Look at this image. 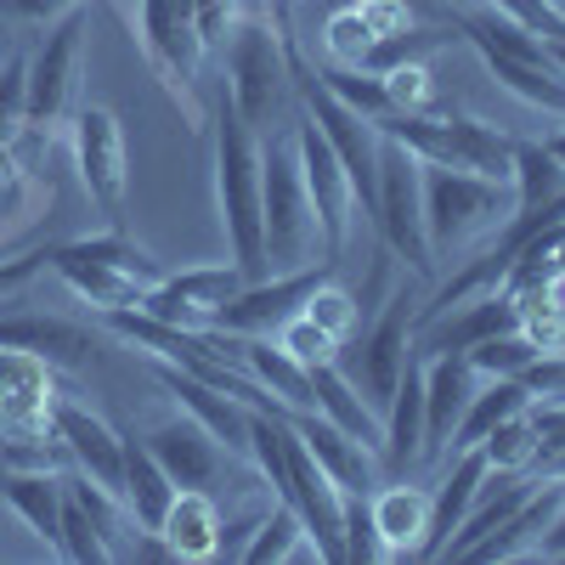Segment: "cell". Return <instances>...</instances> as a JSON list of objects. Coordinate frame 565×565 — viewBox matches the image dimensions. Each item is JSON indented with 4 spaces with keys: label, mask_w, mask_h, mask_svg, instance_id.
<instances>
[{
    "label": "cell",
    "mask_w": 565,
    "mask_h": 565,
    "mask_svg": "<svg viewBox=\"0 0 565 565\" xmlns=\"http://www.w3.org/2000/svg\"><path fill=\"white\" fill-rule=\"evenodd\" d=\"M244 271L232 266V260H221V266H193V271H164L148 295H141V306L136 311H148V317H159V322H175V328H210L215 322V311L244 289Z\"/></svg>",
    "instance_id": "obj_11"
},
{
    "label": "cell",
    "mask_w": 565,
    "mask_h": 565,
    "mask_svg": "<svg viewBox=\"0 0 565 565\" xmlns=\"http://www.w3.org/2000/svg\"><path fill=\"white\" fill-rule=\"evenodd\" d=\"M0 351H23V356H40L52 367H79L97 340L90 328H79L74 317H57V311H29L18 295L0 300Z\"/></svg>",
    "instance_id": "obj_15"
},
{
    "label": "cell",
    "mask_w": 565,
    "mask_h": 565,
    "mask_svg": "<svg viewBox=\"0 0 565 565\" xmlns=\"http://www.w3.org/2000/svg\"><path fill=\"white\" fill-rule=\"evenodd\" d=\"M260 215H266V277L306 271L322 260V232H317V210H311L306 175H300L295 125L289 136L260 141Z\"/></svg>",
    "instance_id": "obj_3"
},
{
    "label": "cell",
    "mask_w": 565,
    "mask_h": 565,
    "mask_svg": "<svg viewBox=\"0 0 565 565\" xmlns=\"http://www.w3.org/2000/svg\"><path fill=\"white\" fill-rule=\"evenodd\" d=\"M487 476H492V463L481 458V447L452 452V476L430 492V532H424V543H418V559H441V548H447L452 526L463 521V509L476 503V492H481V481H487Z\"/></svg>",
    "instance_id": "obj_25"
},
{
    "label": "cell",
    "mask_w": 565,
    "mask_h": 565,
    "mask_svg": "<svg viewBox=\"0 0 565 565\" xmlns=\"http://www.w3.org/2000/svg\"><path fill=\"white\" fill-rule=\"evenodd\" d=\"M238 0H193V23H199V40H204V52L210 45H226L232 23H238Z\"/></svg>",
    "instance_id": "obj_44"
},
{
    "label": "cell",
    "mask_w": 565,
    "mask_h": 565,
    "mask_svg": "<svg viewBox=\"0 0 565 565\" xmlns=\"http://www.w3.org/2000/svg\"><path fill=\"white\" fill-rule=\"evenodd\" d=\"M458 34H452V23H407V29H396V34H385V40H373V52L362 57V68L367 74H391V68H402V63H424L430 52H441V45H452Z\"/></svg>",
    "instance_id": "obj_33"
},
{
    "label": "cell",
    "mask_w": 565,
    "mask_h": 565,
    "mask_svg": "<svg viewBox=\"0 0 565 565\" xmlns=\"http://www.w3.org/2000/svg\"><path fill=\"white\" fill-rule=\"evenodd\" d=\"M413 300L407 289L391 295V306L380 311V322L367 328V340L356 345V373H351V385L373 402V413H385L391 407V391L402 380V367H407V351H413Z\"/></svg>",
    "instance_id": "obj_14"
},
{
    "label": "cell",
    "mask_w": 565,
    "mask_h": 565,
    "mask_svg": "<svg viewBox=\"0 0 565 565\" xmlns=\"http://www.w3.org/2000/svg\"><path fill=\"white\" fill-rule=\"evenodd\" d=\"M295 554H317V543H311V532H306V521H300V509L277 498V509L255 526L244 559H249V565H271V559H295Z\"/></svg>",
    "instance_id": "obj_34"
},
{
    "label": "cell",
    "mask_w": 565,
    "mask_h": 565,
    "mask_svg": "<svg viewBox=\"0 0 565 565\" xmlns=\"http://www.w3.org/2000/svg\"><path fill=\"white\" fill-rule=\"evenodd\" d=\"M295 148H300V175H306V193L317 210V232H322V260H340L345 238H351V221H356V186L340 164V153L328 148V136L317 130V119H295Z\"/></svg>",
    "instance_id": "obj_10"
},
{
    "label": "cell",
    "mask_w": 565,
    "mask_h": 565,
    "mask_svg": "<svg viewBox=\"0 0 565 565\" xmlns=\"http://www.w3.org/2000/svg\"><path fill=\"white\" fill-rule=\"evenodd\" d=\"M136 40H141V57L159 74V85L170 90V103L181 108L186 125H204L199 108V63H204V40L193 23V0H141V18H136Z\"/></svg>",
    "instance_id": "obj_7"
},
{
    "label": "cell",
    "mask_w": 565,
    "mask_h": 565,
    "mask_svg": "<svg viewBox=\"0 0 565 565\" xmlns=\"http://www.w3.org/2000/svg\"><path fill=\"white\" fill-rule=\"evenodd\" d=\"M407 7H413L418 18H447V23H452V12L441 7V0H407Z\"/></svg>",
    "instance_id": "obj_49"
},
{
    "label": "cell",
    "mask_w": 565,
    "mask_h": 565,
    "mask_svg": "<svg viewBox=\"0 0 565 565\" xmlns=\"http://www.w3.org/2000/svg\"><path fill=\"white\" fill-rule=\"evenodd\" d=\"M543 148H548V153H554V159L565 164V130H554V136H543Z\"/></svg>",
    "instance_id": "obj_50"
},
{
    "label": "cell",
    "mask_w": 565,
    "mask_h": 565,
    "mask_svg": "<svg viewBox=\"0 0 565 565\" xmlns=\"http://www.w3.org/2000/svg\"><path fill=\"white\" fill-rule=\"evenodd\" d=\"M79 52H85V7L57 18V29L29 57V125L34 130H52L68 114L74 79H79Z\"/></svg>",
    "instance_id": "obj_12"
},
{
    "label": "cell",
    "mask_w": 565,
    "mask_h": 565,
    "mask_svg": "<svg viewBox=\"0 0 565 565\" xmlns=\"http://www.w3.org/2000/svg\"><path fill=\"white\" fill-rule=\"evenodd\" d=\"M537 559H565V509L554 514V526L543 532V543H537Z\"/></svg>",
    "instance_id": "obj_48"
},
{
    "label": "cell",
    "mask_w": 565,
    "mask_h": 565,
    "mask_svg": "<svg viewBox=\"0 0 565 565\" xmlns=\"http://www.w3.org/2000/svg\"><path fill=\"white\" fill-rule=\"evenodd\" d=\"M476 380L481 373L458 351L424 356V458H447V441L458 430L469 396H476Z\"/></svg>",
    "instance_id": "obj_18"
},
{
    "label": "cell",
    "mask_w": 565,
    "mask_h": 565,
    "mask_svg": "<svg viewBox=\"0 0 565 565\" xmlns=\"http://www.w3.org/2000/svg\"><path fill=\"white\" fill-rule=\"evenodd\" d=\"M328 271H334V266L317 260V266H306V271L255 277V282H244V289L215 311V322H210V328H221V334H277V322H289V317L306 306V295L317 289V282H322Z\"/></svg>",
    "instance_id": "obj_13"
},
{
    "label": "cell",
    "mask_w": 565,
    "mask_h": 565,
    "mask_svg": "<svg viewBox=\"0 0 565 565\" xmlns=\"http://www.w3.org/2000/svg\"><path fill=\"white\" fill-rule=\"evenodd\" d=\"M45 266H52L79 300H90L97 311L114 306H141V295L164 277L159 260L141 249L125 226H108L97 238H74V244H52L45 249Z\"/></svg>",
    "instance_id": "obj_4"
},
{
    "label": "cell",
    "mask_w": 565,
    "mask_h": 565,
    "mask_svg": "<svg viewBox=\"0 0 565 565\" xmlns=\"http://www.w3.org/2000/svg\"><path fill=\"white\" fill-rule=\"evenodd\" d=\"M238 367L249 373V380L282 407V418L289 413H317V396H311V367L295 362L289 351H282L271 334H244V351H238Z\"/></svg>",
    "instance_id": "obj_22"
},
{
    "label": "cell",
    "mask_w": 565,
    "mask_h": 565,
    "mask_svg": "<svg viewBox=\"0 0 565 565\" xmlns=\"http://www.w3.org/2000/svg\"><path fill=\"white\" fill-rule=\"evenodd\" d=\"M52 430H57V441L68 447V458H74L79 476H90V481H97L103 492H114V498L125 492V436L114 430L108 418H97L90 407L57 396Z\"/></svg>",
    "instance_id": "obj_16"
},
{
    "label": "cell",
    "mask_w": 565,
    "mask_h": 565,
    "mask_svg": "<svg viewBox=\"0 0 565 565\" xmlns=\"http://www.w3.org/2000/svg\"><path fill=\"white\" fill-rule=\"evenodd\" d=\"M537 487H543V476H537V469H521V476H498V469H492V476L481 481V492H476V503L463 509V521L452 526V537H447L441 559H463V554L476 548L481 537H492V532H498V526H503L509 514L521 509V503H526Z\"/></svg>",
    "instance_id": "obj_20"
},
{
    "label": "cell",
    "mask_w": 565,
    "mask_h": 565,
    "mask_svg": "<svg viewBox=\"0 0 565 565\" xmlns=\"http://www.w3.org/2000/svg\"><path fill=\"white\" fill-rule=\"evenodd\" d=\"M170 559H215L221 554V509L204 487H181L164 526H159Z\"/></svg>",
    "instance_id": "obj_27"
},
{
    "label": "cell",
    "mask_w": 565,
    "mask_h": 565,
    "mask_svg": "<svg viewBox=\"0 0 565 565\" xmlns=\"http://www.w3.org/2000/svg\"><path fill=\"white\" fill-rule=\"evenodd\" d=\"M289 424L300 430V441L311 447V458L340 481V492H373V452L362 441H351L340 424H328L322 413H289Z\"/></svg>",
    "instance_id": "obj_24"
},
{
    "label": "cell",
    "mask_w": 565,
    "mask_h": 565,
    "mask_svg": "<svg viewBox=\"0 0 565 565\" xmlns=\"http://www.w3.org/2000/svg\"><path fill=\"white\" fill-rule=\"evenodd\" d=\"M317 85L328 90V97H340L345 108H356L362 119H385V114H396L385 79H380V74H367V68H334V63H328V68L317 74Z\"/></svg>",
    "instance_id": "obj_36"
},
{
    "label": "cell",
    "mask_w": 565,
    "mask_h": 565,
    "mask_svg": "<svg viewBox=\"0 0 565 565\" xmlns=\"http://www.w3.org/2000/svg\"><path fill=\"white\" fill-rule=\"evenodd\" d=\"M554 7H559V0H554Z\"/></svg>",
    "instance_id": "obj_52"
},
{
    "label": "cell",
    "mask_w": 565,
    "mask_h": 565,
    "mask_svg": "<svg viewBox=\"0 0 565 565\" xmlns=\"http://www.w3.org/2000/svg\"><path fill=\"white\" fill-rule=\"evenodd\" d=\"M487 74L509 90V97H521L526 108H543L554 119H565V74L543 57V63H526V57H503V52H481Z\"/></svg>",
    "instance_id": "obj_30"
},
{
    "label": "cell",
    "mask_w": 565,
    "mask_h": 565,
    "mask_svg": "<svg viewBox=\"0 0 565 565\" xmlns=\"http://www.w3.org/2000/svg\"><path fill=\"white\" fill-rule=\"evenodd\" d=\"M418 181H424V232H430L436 266H458V255L469 244L492 238V232H503L514 221V186L509 181L424 164V159H418Z\"/></svg>",
    "instance_id": "obj_2"
},
{
    "label": "cell",
    "mask_w": 565,
    "mask_h": 565,
    "mask_svg": "<svg viewBox=\"0 0 565 565\" xmlns=\"http://www.w3.org/2000/svg\"><path fill=\"white\" fill-rule=\"evenodd\" d=\"M141 441H148V452L159 458V469L175 481V492H181V487H204V492H210V487L226 476V447L204 430L193 413L153 424Z\"/></svg>",
    "instance_id": "obj_17"
},
{
    "label": "cell",
    "mask_w": 565,
    "mask_h": 565,
    "mask_svg": "<svg viewBox=\"0 0 565 565\" xmlns=\"http://www.w3.org/2000/svg\"><path fill=\"white\" fill-rule=\"evenodd\" d=\"M215 210L232 244V266L249 282L266 277V215H260V136L238 114V103L215 97Z\"/></svg>",
    "instance_id": "obj_1"
},
{
    "label": "cell",
    "mask_w": 565,
    "mask_h": 565,
    "mask_svg": "<svg viewBox=\"0 0 565 565\" xmlns=\"http://www.w3.org/2000/svg\"><path fill=\"white\" fill-rule=\"evenodd\" d=\"M526 407H532V391H526L521 380H487V391L469 396V407H463V418H458V430H452L447 452H469V447H481V441H487V430H498L503 418L526 413Z\"/></svg>",
    "instance_id": "obj_31"
},
{
    "label": "cell",
    "mask_w": 565,
    "mask_h": 565,
    "mask_svg": "<svg viewBox=\"0 0 565 565\" xmlns=\"http://www.w3.org/2000/svg\"><path fill=\"white\" fill-rule=\"evenodd\" d=\"M391 469H413L424 463V351L413 345L407 351V367L391 391V407H385V452H380Z\"/></svg>",
    "instance_id": "obj_23"
},
{
    "label": "cell",
    "mask_w": 565,
    "mask_h": 565,
    "mask_svg": "<svg viewBox=\"0 0 565 565\" xmlns=\"http://www.w3.org/2000/svg\"><path fill=\"white\" fill-rule=\"evenodd\" d=\"M514 215H532L565 193V164L543 148V141H514Z\"/></svg>",
    "instance_id": "obj_32"
},
{
    "label": "cell",
    "mask_w": 565,
    "mask_h": 565,
    "mask_svg": "<svg viewBox=\"0 0 565 565\" xmlns=\"http://www.w3.org/2000/svg\"><path fill=\"white\" fill-rule=\"evenodd\" d=\"M559 509H565V476H543V487H537L521 509H514L492 537H481L476 548H469L463 559L492 565V559H526V554H537V543H543V532L554 526Z\"/></svg>",
    "instance_id": "obj_21"
},
{
    "label": "cell",
    "mask_w": 565,
    "mask_h": 565,
    "mask_svg": "<svg viewBox=\"0 0 565 565\" xmlns=\"http://www.w3.org/2000/svg\"><path fill=\"white\" fill-rule=\"evenodd\" d=\"M282 351H289L295 362H306V367H317V362H340V340L328 334V328H317L306 311H295L289 322H277V334H271Z\"/></svg>",
    "instance_id": "obj_40"
},
{
    "label": "cell",
    "mask_w": 565,
    "mask_h": 565,
    "mask_svg": "<svg viewBox=\"0 0 565 565\" xmlns=\"http://www.w3.org/2000/svg\"><path fill=\"white\" fill-rule=\"evenodd\" d=\"M487 7L503 12V18H514L521 29H532L548 45H565V12L554 7V0H487Z\"/></svg>",
    "instance_id": "obj_43"
},
{
    "label": "cell",
    "mask_w": 565,
    "mask_h": 565,
    "mask_svg": "<svg viewBox=\"0 0 565 565\" xmlns=\"http://www.w3.org/2000/svg\"><path fill=\"white\" fill-rule=\"evenodd\" d=\"M463 356H469V367H476L481 380H521L526 362L537 356V345L521 334V328H503V334L481 340L476 351H463Z\"/></svg>",
    "instance_id": "obj_37"
},
{
    "label": "cell",
    "mask_w": 565,
    "mask_h": 565,
    "mask_svg": "<svg viewBox=\"0 0 565 565\" xmlns=\"http://www.w3.org/2000/svg\"><path fill=\"white\" fill-rule=\"evenodd\" d=\"M119 503L141 532H159L170 503H175V481L159 469V458L148 452L141 436H125V492H119Z\"/></svg>",
    "instance_id": "obj_28"
},
{
    "label": "cell",
    "mask_w": 565,
    "mask_h": 565,
    "mask_svg": "<svg viewBox=\"0 0 565 565\" xmlns=\"http://www.w3.org/2000/svg\"><path fill=\"white\" fill-rule=\"evenodd\" d=\"M0 498L18 509V521L57 554L63 537V476H23V469H0Z\"/></svg>",
    "instance_id": "obj_29"
},
{
    "label": "cell",
    "mask_w": 565,
    "mask_h": 565,
    "mask_svg": "<svg viewBox=\"0 0 565 565\" xmlns=\"http://www.w3.org/2000/svg\"><path fill=\"white\" fill-rule=\"evenodd\" d=\"M356 7H362L367 29L380 34V40H385V34H396V29H407V23L418 18V12L407 7V0H356Z\"/></svg>",
    "instance_id": "obj_45"
},
{
    "label": "cell",
    "mask_w": 565,
    "mask_h": 565,
    "mask_svg": "<svg viewBox=\"0 0 565 565\" xmlns=\"http://www.w3.org/2000/svg\"><path fill=\"white\" fill-rule=\"evenodd\" d=\"M537 424L526 418V413H514V418H503L498 430H487V441H481V458L498 469V476H521V469H537Z\"/></svg>",
    "instance_id": "obj_35"
},
{
    "label": "cell",
    "mask_w": 565,
    "mask_h": 565,
    "mask_svg": "<svg viewBox=\"0 0 565 565\" xmlns=\"http://www.w3.org/2000/svg\"><path fill=\"white\" fill-rule=\"evenodd\" d=\"M45 266V249H34V255H12V260H0V300H7V295H18L23 289V282L34 277Z\"/></svg>",
    "instance_id": "obj_47"
},
{
    "label": "cell",
    "mask_w": 565,
    "mask_h": 565,
    "mask_svg": "<svg viewBox=\"0 0 565 565\" xmlns=\"http://www.w3.org/2000/svg\"><path fill=\"white\" fill-rule=\"evenodd\" d=\"M18 175V159H12V148H0V181H12Z\"/></svg>",
    "instance_id": "obj_51"
},
{
    "label": "cell",
    "mask_w": 565,
    "mask_h": 565,
    "mask_svg": "<svg viewBox=\"0 0 565 565\" xmlns=\"http://www.w3.org/2000/svg\"><path fill=\"white\" fill-rule=\"evenodd\" d=\"M226 97L238 103L255 136H266L282 119V103L295 90V52L282 45L260 18H238L226 34Z\"/></svg>",
    "instance_id": "obj_6"
},
{
    "label": "cell",
    "mask_w": 565,
    "mask_h": 565,
    "mask_svg": "<svg viewBox=\"0 0 565 565\" xmlns=\"http://www.w3.org/2000/svg\"><path fill=\"white\" fill-rule=\"evenodd\" d=\"M300 311H306L317 328H328V334H334L340 345L356 334V317H362V306H356V300L340 289V282H334V271H328V277L317 282V289L306 295V306H300Z\"/></svg>",
    "instance_id": "obj_39"
},
{
    "label": "cell",
    "mask_w": 565,
    "mask_h": 565,
    "mask_svg": "<svg viewBox=\"0 0 565 565\" xmlns=\"http://www.w3.org/2000/svg\"><path fill=\"white\" fill-rule=\"evenodd\" d=\"M79 7H85V0H7V12L29 18V23H52V18H68Z\"/></svg>",
    "instance_id": "obj_46"
},
{
    "label": "cell",
    "mask_w": 565,
    "mask_h": 565,
    "mask_svg": "<svg viewBox=\"0 0 565 565\" xmlns=\"http://www.w3.org/2000/svg\"><path fill=\"white\" fill-rule=\"evenodd\" d=\"M373 559H385V548L373 532L367 492H345V565H373Z\"/></svg>",
    "instance_id": "obj_42"
},
{
    "label": "cell",
    "mask_w": 565,
    "mask_h": 565,
    "mask_svg": "<svg viewBox=\"0 0 565 565\" xmlns=\"http://www.w3.org/2000/svg\"><path fill=\"white\" fill-rule=\"evenodd\" d=\"M380 79H385V90H391V108H396V114H430L436 79H430V68H424V63H402V68H391V74H380Z\"/></svg>",
    "instance_id": "obj_41"
},
{
    "label": "cell",
    "mask_w": 565,
    "mask_h": 565,
    "mask_svg": "<svg viewBox=\"0 0 565 565\" xmlns=\"http://www.w3.org/2000/svg\"><path fill=\"white\" fill-rule=\"evenodd\" d=\"M373 40H380V34L367 29L362 7H340L334 18L322 23V52H328L334 68H362V57L373 52Z\"/></svg>",
    "instance_id": "obj_38"
},
{
    "label": "cell",
    "mask_w": 565,
    "mask_h": 565,
    "mask_svg": "<svg viewBox=\"0 0 565 565\" xmlns=\"http://www.w3.org/2000/svg\"><path fill=\"white\" fill-rule=\"evenodd\" d=\"M391 141H402L407 153H418L424 164H447V170H469V175H492L509 181L514 175V141L487 125V119H469V114H385L373 119Z\"/></svg>",
    "instance_id": "obj_5"
},
{
    "label": "cell",
    "mask_w": 565,
    "mask_h": 565,
    "mask_svg": "<svg viewBox=\"0 0 565 565\" xmlns=\"http://www.w3.org/2000/svg\"><path fill=\"white\" fill-rule=\"evenodd\" d=\"M153 373H159V385L175 396V407H181V413H193L226 452H249V413H255L249 402L226 396V391L193 380V373H181L175 362H159V356H153Z\"/></svg>",
    "instance_id": "obj_19"
},
{
    "label": "cell",
    "mask_w": 565,
    "mask_h": 565,
    "mask_svg": "<svg viewBox=\"0 0 565 565\" xmlns=\"http://www.w3.org/2000/svg\"><path fill=\"white\" fill-rule=\"evenodd\" d=\"M74 164L90 204L103 210L108 226H125L130 199V159H125V125L114 108H79L74 114Z\"/></svg>",
    "instance_id": "obj_9"
},
{
    "label": "cell",
    "mask_w": 565,
    "mask_h": 565,
    "mask_svg": "<svg viewBox=\"0 0 565 565\" xmlns=\"http://www.w3.org/2000/svg\"><path fill=\"white\" fill-rule=\"evenodd\" d=\"M385 136V130H380ZM373 226H380L385 249L424 282H436L441 266L430 255V232H424V181H418V153L385 136L380 148V199H373Z\"/></svg>",
    "instance_id": "obj_8"
},
{
    "label": "cell",
    "mask_w": 565,
    "mask_h": 565,
    "mask_svg": "<svg viewBox=\"0 0 565 565\" xmlns=\"http://www.w3.org/2000/svg\"><path fill=\"white\" fill-rule=\"evenodd\" d=\"M367 514H373L385 559H402V554L418 559V543L430 532V492L424 487H380V492H367Z\"/></svg>",
    "instance_id": "obj_26"
}]
</instances>
